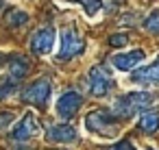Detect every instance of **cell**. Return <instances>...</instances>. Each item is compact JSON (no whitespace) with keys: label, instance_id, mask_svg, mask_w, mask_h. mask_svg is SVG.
Wrapping results in <instances>:
<instances>
[{"label":"cell","instance_id":"obj_16","mask_svg":"<svg viewBox=\"0 0 159 150\" xmlns=\"http://www.w3.org/2000/svg\"><path fill=\"white\" fill-rule=\"evenodd\" d=\"M16 89H18V81L7 78L2 85H0V100H7L9 96H13V94H16Z\"/></svg>","mask_w":159,"mask_h":150},{"label":"cell","instance_id":"obj_4","mask_svg":"<svg viewBox=\"0 0 159 150\" xmlns=\"http://www.w3.org/2000/svg\"><path fill=\"white\" fill-rule=\"evenodd\" d=\"M83 48H85L83 35H81L76 29H66V31H61V44H59L57 59H59V61H70V59H74L76 55H81Z\"/></svg>","mask_w":159,"mask_h":150},{"label":"cell","instance_id":"obj_10","mask_svg":"<svg viewBox=\"0 0 159 150\" xmlns=\"http://www.w3.org/2000/svg\"><path fill=\"white\" fill-rule=\"evenodd\" d=\"M131 81L137 83V85H144V87L146 85H159V57L152 63L142 65L139 70H135L133 76H131Z\"/></svg>","mask_w":159,"mask_h":150},{"label":"cell","instance_id":"obj_22","mask_svg":"<svg viewBox=\"0 0 159 150\" xmlns=\"http://www.w3.org/2000/svg\"><path fill=\"white\" fill-rule=\"evenodd\" d=\"M0 5H2V0H0Z\"/></svg>","mask_w":159,"mask_h":150},{"label":"cell","instance_id":"obj_12","mask_svg":"<svg viewBox=\"0 0 159 150\" xmlns=\"http://www.w3.org/2000/svg\"><path fill=\"white\" fill-rule=\"evenodd\" d=\"M7 68H9V78L22 81V78L31 72V61H29L26 57H22V55H13V57L9 59Z\"/></svg>","mask_w":159,"mask_h":150},{"label":"cell","instance_id":"obj_8","mask_svg":"<svg viewBox=\"0 0 159 150\" xmlns=\"http://www.w3.org/2000/svg\"><path fill=\"white\" fill-rule=\"evenodd\" d=\"M83 107V96L79 91H66L57 100V115L63 120H70L76 115V111Z\"/></svg>","mask_w":159,"mask_h":150},{"label":"cell","instance_id":"obj_23","mask_svg":"<svg viewBox=\"0 0 159 150\" xmlns=\"http://www.w3.org/2000/svg\"><path fill=\"white\" fill-rule=\"evenodd\" d=\"M150 150H155V148H150Z\"/></svg>","mask_w":159,"mask_h":150},{"label":"cell","instance_id":"obj_5","mask_svg":"<svg viewBox=\"0 0 159 150\" xmlns=\"http://www.w3.org/2000/svg\"><path fill=\"white\" fill-rule=\"evenodd\" d=\"M50 91H52L50 78H37L29 87L22 89V100L29 104H35V107H44L46 100L50 98Z\"/></svg>","mask_w":159,"mask_h":150},{"label":"cell","instance_id":"obj_20","mask_svg":"<svg viewBox=\"0 0 159 150\" xmlns=\"http://www.w3.org/2000/svg\"><path fill=\"white\" fill-rule=\"evenodd\" d=\"M111 150H135V146H133L131 141H120V143H116Z\"/></svg>","mask_w":159,"mask_h":150},{"label":"cell","instance_id":"obj_9","mask_svg":"<svg viewBox=\"0 0 159 150\" xmlns=\"http://www.w3.org/2000/svg\"><path fill=\"white\" fill-rule=\"evenodd\" d=\"M144 59H146L144 50H129V52H118V55H113V57L109 59V63H111L116 70H120V72H129V70H135Z\"/></svg>","mask_w":159,"mask_h":150},{"label":"cell","instance_id":"obj_11","mask_svg":"<svg viewBox=\"0 0 159 150\" xmlns=\"http://www.w3.org/2000/svg\"><path fill=\"white\" fill-rule=\"evenodd\" d=\"M46 137L48 141H55V143H72L76 141V130L70 124H55V126H48Z\"/></svg>","mask_w":159,"mask_h":150},{"label":"cell","instance_id":"obj_6","mask_svg":"<svg viewBox=\"0 0 159 150\" xmlns=\"http://www.w3.org/2000/svg\"><path fill=\"white\" fill-rule=\"evenodd\" d=\"M35 135H39V122H37V117H35L33 113H26V115L13 126V130H11V141L22 143V141L33 139Z\"/></svg>","mask_w":159,"mask_h":150},{"label":"cell","instance_id":"obj_7","mask_svg":"<svg viewBox=\"0 0 159 150\" xmlns=\"http://www.w3.org/2000/svg\"><path fill=\"white\" fill-rule=\"evenodd\" d=\"M55 39H57V33L52 26H42L33 39H31V50L35 55H48L52 48H55Z\"/></svg>","mask_w":159,"mask_h":150},{"label":"cell","instance_id":"obj_17","mask_svg":"<svg viewBox=\"0 0 159 150\" xmlns=\"http://www.w3.org/2000/svg\"><path fill=\"white\" fill-rule=\"evenodd\" d=\"M76 2L83 5V9H85L87 15H96V13H100V9H102V0H76Z\"/></svg>","mask_w":159,"mask_h":150},{"label":"cell","instance_id":"obj_2","mask_svg":"<svg viewBox=\"0 0 159 150\" xmlns=\"http://www.w3.org/2000/svg\"><path fill=\"white\" fill-rule=\"evenodd\" d=\"M85 128L98 137H116L120 133L118 117L109 109H96L85 117Z\"/></svg>","mask_w":159,"mask_h":150},{"label":"cell","instance_id":"obj_19","mask_svg":"<svg viewBox=\"0 0 159 150\" xmlns=\"http://www.w3.org/2000/svg\"><path fill=\"white\" fill-rule=\"evenodd\" d=\"M109 42H111V46H113V48H122V46H126V44H129V37H126V35H111V39H109Z\"/></svg>","mask_w":159,"mask_h":150},{"label":"cell","instance_id":"obj_3","mask_svg":"<svg viewBox=\"0 0 159 150\" xmlns=\"http://www.w3.org/2000/svg\"><path fill=\"white\" fill-rule=\"evenodd\" d=\"M113 85H116V81H113V76H111V72H109L107 68L94 65V68L87 72V89H89L92 96L102 98V96H107V94L113 89Z\"/></svg>","mask_w":159,"mask_h":150},{"label":"cell","instance_id":"obj_21","mask_svg":"<svg viewBox=\"0 0 159 150\" xmlns=\"http://www.w3.org/2000/svg\"><path fill=\"white\" fill-rule=\"evenodd\" d=\"M2 65H5V57H2V55H0V68H2Z\"/></svg>","mask_w":159,"mask_h":150},{"label":"cell","instance_id":"obj_15","mask_svg":"<svg viewBox=\"0 0 159 150\" xmlns=\"http://www.w3.org/2000/svg\"><path fill=\"white\" fill-rule=\"evenodd\" d=\"M144 29L150 35H159V9H155V11L148 13V18L144 20Z\"/></svg>","mask_w":159,"mask_h":150},{"label":"cell","instance_id":"obj_1","mask_svg":"<svg viewBox=\"0 0 159 150\" xmlns=\"http://www.w3.org/2000/svg\"><path fill=\"white\" fill-rule=\"evenodd\" d=\"M152 104H155L152 94H148V91H131V94L122 96L120 100H116L111 111H113L116 117H133L135 113H142Z\"/></svg>","mask_w":159,"mask_h":150},{"label":"cell","instance_id":"obj_18","mask_svg":"<svg viewBox=\"0 0 159 150\" xmlns=\"http://www.w3.org/2000/svg\"><path fill=\"white\" fill-rule=\"evenodd\" d=\"M13 113L11 111H0V130H5L7 126H11L13 124Z\"/></svg>","mask_w":159,"mask_h":150},{"label":"cell","instance_id":"obj_13","mask_svg":"<svg viewBox=\"0 0 159 150\" xmlns=\"http://www.w3.org/2000/svg\"><path fill=\"white\" fill-rule=\"evenodd\" d=\"M137 128L146 135H152L159 130V111H142L139 115V122H137Z\"/></svg>","mask_w":159,"mask_h":150},{"label":"cell","instance_id":"obj_14","mask_svg":"<svg viewBox=\"0 0 159 150\" xmlns=\"http://www.w3.org/2000/svg\"><path fill=\"white\" fill-rule=\"evenodd\" d=\"M5 22H7L9 26H22V24L29 22V15H26L24 11H16V9H11V11L5 13Z\"/></svg>","mask_w":159,"mask_h":150}]
</instances>
